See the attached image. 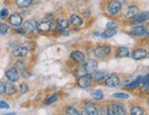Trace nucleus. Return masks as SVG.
I'll list each match as a JSON object with an SVG mask.
<instances>
[{
	"instance_id": "2f4dec72",
	"label": "nucleus",
	"mask_w": 149,
	"mask_h": 115,
	"mask_svg": "<svg viewBox=\"0 0 149 115\" xmlns=\"http://www.w3.org/2000/svg\"><path fill=\"white\" fill-rule=\"evenodd\" d=\"M113 98H116V99H123V100H126V99H128L129 98V95L128 94H125V93H115V94H113L112 95Z\"/></svg>"
},
{
	"instance_id": "a211bd4d",
	"label": "nucleus",
	"mask_w": 149,
	"mask_h": 115,
	"mask_svg": "<svg viewBox=\"0 0 149 115\" xmlns=\"http://www.w3.org/2000/svg\"><path fill=\"white\" fill-rule=\"evenodd\" d=\"M129 55V50L127 47H120L116 52V57L118 58H123V57H127Z\"/></svg>"
},
{
	"instance_id": "7ed1b4c3",
	"label": "nucleus",
	"mask_w": 149,
	"mask_h": 115,
	"mask_svg": "<svg viewBox=\"0 0 149 115\" xmlns=\"http://www.w3.org/2000/svg\"><path fill=\"white\" fill-rule=\"evenodd\" d=\"M122 10V3L118 0H112L108 6V11L111 15H117Z\"/></svg>"
},
{
	"instance_id": "39448f33",
	"label": "nucleus",
	"mask_w": 149,
	"mask_h": 115,
	"mask_svg": "<svg viewBox=\"0 0 149 115\" xmlns=\"http://www.w3.org/2000/svg\"><path fill=\"white\" fill-rule=\"evenodd\" d=\"M91 81H92V75H88L86 74L85 76H82L78 78V86L80 88L86 89L89 87V85L91 84Z\"/></svg>"
},
{
	"instance_id": "6ab92c4d",
	"label": "nucleus",
	"mask_w": 149,
	"mask_h": 115,
	"mask_svg": "<svg viewBox=\"0 0 149 115\" xmlns=\"http://www.w3.org/2000/svg\"><path fill=\"white\" fill-rule=\"evenodd\" d=\"M4 92L7 95H13L16 92V88H15L14 84H12V82H8L7 84H5Z\"/></svg>"
},
{
	"instance_id": "2eb2a0df",
	"label": "nucleus",
	"mask_w": 149,
	"mask_h": 115,
	"mask_svg": "<svg viewBox=\"0 0 149 115\" xmlns=\"http://www.w3.org/2000/svg\"><path fill=\"white\" fill-rule=\"evenodd\" d=\"M28 54V49L26 47H19L13 51V56L18 57V58H22L25 57Z\"/></svg>"
},
{
	"instance_id": "cd10ccee",
	"label": "nucleus",
	"mask_w": 149,
	"mask_h": 115,
	"mask_svg": "<svg viewBox=\"0 0 149 115\" xmlns=\"http://www.w3.org/2000/svg\"><path fill=\"white\" fill-rule=\"evenodd\" d=\"M131 114L132 115H142V114H144V110L138 106H135V107L132 108Z\"/></svg>"
},
{
	"instance_id": "0eeeda50",
	"label": "nucleus",
	"mask_w": 149,
	"mask_h": 115,
	"mask_svg": "<svg viewBox=\"0 0 149 115\" xmlns=\"http://www.w3.org/2000/svg\"><path fill=\"white\" fill-rule=\"evenodd\" d=\"M106 86L110 88H115L120 84V79L118 77L117 75L115 74H111L110 76H107V79H106V82H105Z\"/></svg>"
},
{
	"instance_id": "c85d7f7f",
	"label": "nucleus",
	"mask_w": 149,
	"mask_h": 115,
	"mask_svg": "<svg viewBox=\"0 0 149 115\" xmlns=\"http://www.w3.org/2000/svg\"><path fill=\"white\" fill-rule=\"evenodd\" d=\"M15 68L17 69L18 71H24L25 70V64L23 63V61H18L16 63V65H15Z\"/></svg>"
},
{
	"instance_id": "9b49d317",
	"label": "nucleus",
	"mask_w": 149,
	"mask_h": 115,
	"mask_svg": "<svg viewBox=\"0 0 149 115\" xmlns=\"http://www.w3.org/2000/svg\"><path fill=\"white\" fill-rule=\"evenodd\" d=\"M22 20H23V19H22V17L19 14H13V15H11L9 18L10 24L15 27L20 26L22 23Z\"/></svg>"
},
{
	"instance_id": "4be33fe9",
	"label": "nucleus",
	"mask_w": 149,
	"mask_h": 115,
	"mask_svg": "<svg viewBox=\"0 0 149 115\" xmlns=\"http://www.w3.org/2000/svg\"><path fill=\"white\" fill-rule=\"evenodd\" d=\"M31 4H32V0H16V5L21 8L30 7Z\"/></svg>"
},
{
	"instance_id": "393cba45",
	"label": "nucleus",
	"mask_w": 149,
	"mask_h": 115,
	"mask_svg": "<svg viewBox=\"0 0 149 115\" xmlns=\"http://www.w3.org/2000/svg\"><path fill=\"white\" fill-rule=\"evenodd\" d=\"M91 95H92L94 99L97 100H102L103 98H104V95H103V92L101 90H92Z\"/></svg>"
},
{
	"instance_id": "f8f14e48",
	"label": "nucleus",
	"mask_w": 149,
	"mask_h": 115,
	"mask_svg": "<svg viewBox=\"0 0 149 115\" xmlns=\"http://www.w3.org/2000/svg\"><path fill=\"white\" fill-rule=\"evenodd\" d=\"M147 53L146 51L144 50V49H137L135 51L133 52V54H132V56H133V58L134 60H142L146 58Z\"/></svg>"
},
{
	"instance_id": "1a4fd4ad",
	"label": "nucleus",
	"mask_w": 149,
	"mask_h": 115,
	"mask_svg": "<svg viewBox=\"0 0 149 115\" xmlns=\"http://www.w3.org/2000/svg\"><path fill=\"white\" fill-rule=\"evenodd\" d=\"M36 26L37 29L42 32H47L51 30L52 24L50 21H46V20H42V21H39L36 22Z\"/></svg>"
},
{
	"instance_id": "e433bc0d",
	"label": "nucleus",
	"mask_w": 149,
	"mask_h": 115,
	"mask_svg": "<svg viewBox=\"0 0 149 115\" xmlns=\"http://www.w3.org/2000/svg\"><path fill=\"white\" fill-rule=\"evenodd\" d=\"M4 90H5V84L0 81V94L4 93Z\"/></svg>"
},
{
	"instance_id": "4468645a",
	"label": "nucleus",
	"mask_w": 149,
	"mask_h": 115,
	"mask_svg": "<svg viewBox=\"0 0 149 115\" xmlns=\"http://www.w3.org/2000/svg\"><path fill=\"white\" fill-rule=\"evenodd\" d=\"M138 8L135 7V6H131V7L127 8V9H126L125 11V16L126 18H134V17L135 15H137V13H138Z\"/></svg>"
},
{
	"instance_id": "c756f323",
	"label": "nucleus",
	"mask_w": 149,
	"mask_h": 115,
	"mask_svg": "<svg viewBox=\"0 0 149 115\" xmlns=\"http://www.w3.org/2000/svg\"><path fill=\"white\" fill-rule=\"evenodd\" d=\"M8 30H9V26L8 24H6V23H1L0 24V33L3 34V35L7 34Z\"/></svg>"
},
{
	"instance_id": "412c9836",
	"label": "nucleus",
	"mask_w": 149,
	"mask_h": 115,
	"mask_svg": "<svg viewBox=\"0 0 149 115\" xmlns=\"http://www.w3.org/2000/svg\"><path fill=\"white\" fill-rule=\"evenodd\" d=\"M117 32V29H107V31H105L102 34H100V36L104 39L111 38L113 35H115Z\"/></svg>"
},
{
	"instance_id": "5701e85b",
	"label": "nucleus",
	"mask_w": 149,
	"mask_h": 115,
	"mask_svg": "<svg viewBox=\"0 0 149 115\" xmlns=\"http://www.w3.org/2000/svg\"><path fill=\"white\" fill-rule=\"evenodd\" d=\"M147 19H148V12L135 15L134 16V23H142V22L146 21Z\"/></svg>"
},
{
	"instance_id": "9d476101",
	"label": "nucleus",
	"mask_w": 149,
	"mask_h": 115,
	"mask_svg": "<svg viewBox=\"0 0 149 115\" xmlns=\"http://www.w3.org/2000/svg\"><path fill=\"white\" fill-rule=\"evenodd\" d=\"M85 112L88 115H97L98 114V109L93 102L88 101L85 105Z\"/></svg>"
},
{
	"instance_id": "f03ea898",
	"label": "nucleus",
	"mask_w": 149,
	"mask_h": 115,
	"mask_svg": "<svg viewBox=\"0 0 149 115\" xmlns=\"http://www.w3.org/2000/svg\"><path fill=\"white\" fill-rule=\"evenodd\" d=\"M83 68L86 74L93 75L97 71V69H98V62L93 59H89L85 63Z\"/></svg>"
},
{
	"instance_id": "f257e3e1",
	"label": "nucleus",
	"mask_w": 149,
	"mask_h": 115,
	"mask_svg": "<svg viewBox=\"0 0 149 115\" xmlns=\"http://www.w3.org/2000/svg\"><path fill=\"white\" fill-rule=\"evenodd\" d=\"M108 114L111 115H124L126 114V109L123 104L116 103V104H111L107 107Z\"/></svg>"
},
{
	"instance_id": "dca6fc26",
	"label": "nucleus",
	"mask_w": 149,
	"mask_h": 115,
	"mask_svg": "<svg viewBox=\"0 0 149 115\" xmlns=\"http://www.w3.org/2000/svg\"><path fill=\"white\" fill-rule=\"evenodd\" d=\"M132 33L135 36H142L146 33V29L143 26H137L132 29Z\"/></svg>"
},
{
	"instance_id": "473e14b6",
	"label": "nucleus",
	"mask_w": 149,
	"mask_h": 115,
	"mask_svg": "<svg viewBox=\"0 0 149 115\" xmlns=\"http://www.w3.org/2000/svg\"><path fill=\"white\" fill-rule=\"evenodd\" d=\"M28 89H29V87H28V85L26 83H21L19 85V92L21 94L26 93V92L28 91Z\"/></svg>"
},
{
	"instance_id": "58836bf2",
	"label": "nucleus",
	"mask_w": 149,
	"mask_h": 115,
	"mask_svg": "<svg viewBox=\"0 0 149 115\" xmlns=\"http://www.w3.org/2000/svg\"><path fill=\"white\" fill-rule=\"evenodd\" d=\"M16 32H17V33H19V34H25V33H26L23 29H17V30H16Z\"/></svg>"
},
{
	"instance_id": "bb28decb",
	"label": "nucleus",
	"mask_w": 149,
	"mask_h": 115,
	"mask_svg": "<svg viewBox=\"0 0 149 115\" xmlns=\"http://www.w3.org/2000/svg\"><path fill=\"white\" fill-rule=\"evenodd\" d=\"M65 112L66 114L68 115H79V114H81L80 113L76 108H74L72 106H68L66 109H65Z\"/></svg>"
},
{
	"instance_id": "7c9ffc66",
	"label": "nucleus",
	"mask_w": 149,
	"mask_h": 115,
	"mask_svg": "<svg viewBox=\"0 0 149 115\" xmlns=\"http://www.w3.org/2000/svg\"><path fill=\"white\" fill-rule=\"evenodd\" d=\"M57 100H58V96H57L56 94L55 95H53L52 97L48 98V99L44 101V104H46V105L52 104V103H54L55 101H57Z\"/></svg>"
},
{
	"instance_id": "6e6552de",
	"label": "nucleus",
	"mask_w": 149,
	"mask_h": 115,
	"mask_svg": "<svg viewBox=\"0 0 149 115\" xmlns=\"http://www.w3.org/2000/svg\"><path fill=\"white\" fill-rule=\"evenodd\" d=\"M23 30L25 31L26 33H33L37 30L36 21H34L32 20L25 21L23 24Z\"/></svg>"
},
{
	"instance_id": "a878e982",
	"label": "nucleus",
	"mask_w": 149,
	"mask_h": 115,
	"mask_svg": "<svg viewBox=\"0 0 149 115\" xmlns=\"http://www.w3.org/2000/svg\"><path fill=\"white\" fill-rule=\"evenodd\" d=\"M57 23H58V25L62 29H66V28H68V26H69V21L65 18H59L57 20Z\"/></svg>"
},
{
	"instance_id": "ddd939ff",
	"label": "nucleus",
	"mask_w": 149,
	"mask_h": 115,
	"mask_svg": "<svg viewBox=\"0 0 149 115\" xmlns=\"http://www.w3.org/2000/svg\"><path fill=\"white\" fill-rule=\"evenodd\" d=\"M70 57L77 63H81L85 60V55L80 51H74L71 53Z\"/></svg>"
},
{
	"instance_id": "b1692460",
	"label": "nucleus",
	"mask_w": 149,
	"mask_h": 115,
	"mask_svg": "<svg viewBox=\"0 0 149 115\" xmlns=\"http://www.w3.org/2000/svg\"><path fill=\"white\" fill-rule=\"evenodd\" d=\"M141 82H142V77H138L135 80H134L133 82H131L129 84H126V88H127V89H135L136 87H138L139 84H141Z\"/></svg>"
},
{
	"instance_id": "aec40b11",
	"label": "nucleus",
	"mask_w": 149,
	"mask_h": 115,
	"mask_svg": "<svg viewBox=\"0 0 149 115\" xmlns=\"http://www.w3.org/2000/svg\"><path fill=\"white\" fill-rule=\"evenodd\" d=\"M70 21H71L72 24H73L74 26H76V27H79V26H81V25L83 24V20H82V19L80 18L79 16L74 15V14L71 16Z\"/></svg>"
},
{
	"instance_id": "423d86ee",
	"label": "nucleus",
	"mask_w": 149,
	"mask_h": 115,
	"mask_svg": "<svg viewBox=\"0 0 149 115\" xmlns=\"http://www.w3.org/2000/svg\"><path fill=\"white\" fill-rule=\"evenodd\" d=\"M6 77H7V78L10 82H16V81H18L19 78V71L17 70L15 67H12L6 72Z\"/></svg>"
},
{
	"instance_id": "f3484780",
	"label": "nucleus",
	"mask_w": 149,
	"mask_h": 115,
	"mask_svg": "<svg viewBox=\"0 0 149 115\" xmlns=\"http://www.w3.org/2000/svg\"><path fill=\"white\" fill-rule=\"evenodd\" d=\"M108 76V72L105 71V70H100L99 72H95V75H94V81L96 82H100L101 80L104 79L106 77Z\"/></svg>"
},
{
	"instance_id": "f704fd0d",
	"label": "nucleus",
	"mask_w": 149,
	"mask_h": 115,
	"mask_svg": "<svg viewBox=\"0 0 149 115\" xmlns=\"http://www.w3.org/2000/svg\"><path fill=\"white\" fill-rule=\"evenodd\" d=\"M117 27H118V24H117L116 22H114V21L108 22L107 25H106V28L107 29H117Z\"/></svg>"
},
{
	"instance_id": "4c0bfd02",
	"label": "nucleus",
	"mask_w": 149,
	"mask_h": 115,
	"mask_svg": "<svg viewBox=\"0 0 149 115\" xmlns=\"http://www.w3.org/2000/svg\"><path fill=\"white\" fill-rule=\"evenodd\" d=\"M148 79H149L148 75H146V79H144V81H143V84H144V86H146V88H147V86H148Z\"/></svg>"
},
{
	"instance_id": "20e7f679",
	"label": "nucleus",
	"mask_w": 149,
	"mask_h": 115,
	"mask_svg": "<svg viewBox=\"0 0 149 115\" xmlns=\"http://www.w3.org/2000/svg\"><path fill=\"white\" fill-rule=\"evenodd\" d=\"M111 49L110 46H99L94 50V54L97 57L100 58H104L111 54Z\"/></svg>"
},
{
	"instance_id": "c9c22d12",
	"label": "nucleus",
	"mask_w": 149,
	"mask_h": 115,
	"mask_svg": "<svg viewBox=\"0 0 149 115\" xmlns=\"http://www.w3.org/2000/svg\"><path fill=\"white\" fill-rule=\"evenodd\" d=\"M0 108L1 109H9V105H8V103H7L6 101H0Z\"/></svg>"
},
{
	"instance_id": "72a5a7b5",
	"label": "nucleus",
	"mask_w": 149,
	"mask_h": 115,
	"mask_svg": "<svg viewBox=\"0 0 149 115\" xmlns=\"http://www.w3.org/2000/svg\"><path fill=\"white\" fill-rule=\"evenodd\" d=\"M8 16V10L7 8H3L1 11H0V18L1 19H6Z\"/></svg>"
}]
</instances>
